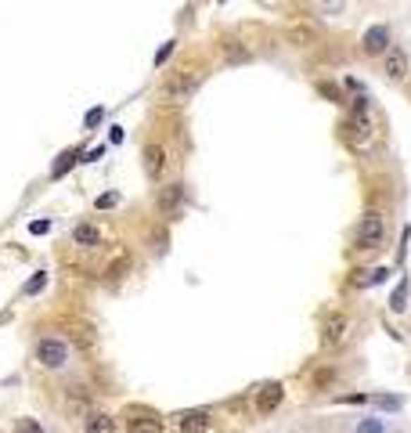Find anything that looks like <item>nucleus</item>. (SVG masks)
Here are the masks:
<instances>
[{
	"label": "nucleus",
	"mask_w": 411,
	"mask_h": 433,
	"mask_svg": "<svg viewBox=\"0 0 411 433\" xmlns=\"http://www.w3.org/2000/svg\"><path fill=\"white\" fill-rule=\"evenodd\" d=\"M37 361L47 368V372H66L69 361H73V350H69V343H61V339L44 336L37 343Z\"/></svg>",
	"instance_id": "3"
},
{
	"label": "nucleus",
	"mask_w": 411,
	"mask_h": 433,
	"mask_svg": "<svg viewBox=\"0 0 411 433\" xmlns=\"http://www.w3.org/2000/svg\"><path fill=\"white\" fill-rule=\"evenodd\" d=\"M199 83H202V73H195L192 66H180V69H173V73L159 83V98L170 102V105H184V102H192V94L199 90Z\"/></svg>",
	"instance_id": "1"
},
{
	"label": "nucleus",
	"mask_w": 411,
	"mask_h": 433,
	"mask_svg": "<svg viewBox=\"0 0 411 433\" xmlns=\"http://www.w3.org/2000/svg\"><path fill=\"white\" fill-rule=\"evenodd\" d=\"M80 159H83V156H80V148H66V152L58 156V163L51 166V177H54V181H58V177H66V173H69V166H73V163H80Z\"/></svg>",
	"instance_id": "15"
},
{
	"label": "nucleus",
	"mask_w": 411,
	"mask_h": 433,
	"mask_svg": "<svg viewBox=\"0 0 411 433\" xmlns=\"http://www.w3.org/2000/svg\"><path fill=\"white\" fill-rule=\"evenodd\" d=\"M354 433H386V422L379 419V415H368V419H357Z\"/></svg>",
	"instance_id": "18"
},
{
	"label": "nucleus",
	"mask_w": 411,
	"mask_h": 433,
	"mask_svg": "<svg viewBox=\"0 0 411 433\" xmlns=\"http://www.w3.org/2000/svg\"><path fill=\"white\" fill-rule=\"evenodd\" d=\"M170 54H173V40H166L159 51H155V69H159V66H163V61H166Z\"/></svg>",
	"instance_id": "24"
},
{
	"label": "nucleus",
	"mask_w": 411,
	"mask_h": 433,
	"mask_svg": "<svg viewBox=\"0 0 411 433\" xmlns=\"http://www.w3.org/2000/svg\"><path fill=\"white\" fill-rule=\"evenodd\" d=\"M318 90H321V94H325V98H332V102H339V105H343V98H339V90H336L332 83H318Z\"/></svg>",
	"instance_id": "25"
},
{
	"label": "nucleus",
	"mask_w": 411,
	"mask_h": 433,
	"mask_svg": "<svg viewBox=\"0 0 411 433\" xmlns=\"http://www.w3.org/2000/svg\"><path fill=\"white\" fill-rule=\"evenodd\" d=\"M407 293H411V282H407V278H400L397 289H393V296H390V311H393V315H400L404 307H407Z\"/></svg>",
	"instance_id": "17"
},
{
	"label": "nucleus",
	"mask_w": 411,
	"mask_h": 433,
	"mask_svg": "<svg viewBox=\"0 0 411 433\" xmlns=\"http://www.w3.org/2000/svg\"><path fill=\"white\" fill-rule=\"evenodd\" d=\"M73 242L80 245V250H94V245H102V231L94 224H76L73 228Z\"/></svg>",
	"instance_id": "13"
},
{
	"label": "nucleus",
	"mask_w": 411,
	"mask_h": 433,
	"mask_svg": "<svg viewBox=\"0 0 411 433\" xmlns=\"http://www.w3.org/2000/svg\"><path fill=\"white\" fill-rule=\"evenodd\" d=\"M361 51H364L368 58L386 54V51H390V29H386V25H368L364 37H361Z\"/></svg>",
	"instance_id": "6"
},
{
	"label": "nucleus",
	"mask_w": 411,
	"mask_h": 433,
	"mask_svg": "<svg viewBox=\"0 0 411 433\" xmlns=\"http://www.w3.org/2000/svg\"><path fill=\"white\" fill-rule=\"evenodd\" d=\"M44 286H47V271H37V274H33V278H29V282H25V289H22V293H25V296H37V293H40Z\"/></svg>",
	"instance_id": "20"
},
{
	"label": "nucleus",
	"mask_w": 411,
	"mask_h": 433,
	"mask_svg": "<svg viewBox=\"0 0 411 433\" xmlns=\"http://www.w3.org/2000/svg\"><path fill=\"white\" fill-rule=\"evenodd\" d=\"M289 37H293V44H296V47H310L314 40H318V33H314L310 25H296V29H293Z\"/></svg>",
	"instance_id": "19"
},
{
	"label": "nucleus",
	"mask_w": 411,
	"mask_h": 433,
	"mask_svg": "<svg viewBox=\"0 0 411 433\" xmlns=\"http://www.w3.org/2000/svg\"><path fill=\"white\" fill-rule=\"evenodd\" d=\"M372 405H379V408H400V397H386V394H379V397H372Z\"/></svg>",
	"instance_id": "22"
},
{
	"label": "nucleus",
	"mask_w": 411,
	"mask_h": 433,
	"mask_svg": "<svg viewBox=\"0 0 411 433\" xmlns=\"http://www.w3.org/2000/svg\"><path fill=\"white\" fill-rule=\"evenodd\" d=\"M141 159H145V177L148 181H163V170H166V148L163 145H145L141 152Z\"/></svg>",
	"instance_id": "9"
},
{
	"label": "nucleus",
	"mask_w": 411,
	"mask_h": 433,
	"mask_svg": "<svg viewBox=\"0 0 411 433\" xmlns=\"http://www.w3.org/2000/svg\"><path fill=\"white\" fill-rule=\"evenodd\" d=\"M281 401H286V386H281V383H264L257 390V397H252V405H257L260 415H271V412H278Z\"/></svg>",
	"instance_id": "7"
},
{
	"label": "nucleus",
	"mask_w": 411,
	"mask_h": 433,
	"mask_svg": "<svg viewBox=\"0 0 411 433\" xmlns=\"http://www.w3.org/2000/svg\"><path fill=\"white\" fill-rule=\"evenodd\" d=\"M339 138H343V145L350 148V152H368V148H372V138H375L368 112H354L350 119H343Z\"/></svg>",
	"instance_id": "2"
},
{
	"label": "nucleus",
	"mask_w": 411,
	"mask_h": 433,
	"mask_svg": "<svg viewBox=\"0 0 411 433\" xmlns=\"http://www.w3.org/2000/svg\"><path fill=\"white\" fill-rule=\"evenodd\" d=\"M184 199V184H170V188L159 192V209H177Z\"/></svg>",
	"instance_id": "16"
},
{
	"label": "nucleus",
	"mask_w": 411,
	"mask_h": 433,
	"mask_svg": "<svg viewBox=\"0 0 411 433\" xmlns=\"http://www.w3.org/2000/svg\"><path fill=\"white\" fill-rule=\"evenodd\" d=\"M15 433H47V429H44L37 419H29V415H25V419H18V422H15Z\"/></svg>",
	"instance_id": "21"
},
{
	"label": "nucleus",
	"mask_w": 411,
	"mask_h": 433,
	"mask_svg": "<svg viewBox=\"0 0 411 433\" xmlns=\"http://www.w3.org/2000/svg\"><path fill=\"white\" fill-rule=\"evenodd\" d=\"M383 238H386L383 213L368 209L361 221H357V245H361V250H379V245H383Z\"/></svg>",
	"instance_id": "4"
},
{
	"label": "nucleus",
	"mask_w": 411,
	"mask_h": 433,
	"mask_svg": "<svg viewBox=\"0 0 411 433\" xmlns=\"http://www.w3.org/2000/svg\"><path fill=\"white\" fill-rule=\"evenodd\" d=\"M383 73H386V80H404L407 73H411V58H407V51H400V47H390L386 54H383Z\"/></svg>",
	"instance_id": "8"
},
{
	"label": "nucleus",
	"mask_w": 411,
	"mask_h": 433,
	"mask_svg": "<svg viewBox=\"0 0 411 433\" xmlns=\"http://www.w3.org/2000/svg\"><path fill=\"white\" fill-rule=\"evenodd\" d=\"M29 231H33V235H44V231H51V221H33V224H29Z\"/></svg>",
	"instance_id": "26"
},
{
	"label": "nucleus",
	"mask_w": 411,
	"mask_h": 433,
	"mask_svg": "<svg viewBox=\"0 0 411 433\" xmlns=\"http://www.w3.org/2000/svg\"><path fill=\"white\" fill-rule=\"evenodd\" d=\"M177 419V426H180V433H206L209 426H213V419H209V412H202V408H192V412H180V415H173Z\"/></svg>",
	"instance_id": "10"
},
{
	"label": "nucleus",
	"mask_w": 411,
	"mask_h": 433,
	"mask_svg": "<svg viewBox=\"0 0 411 433\" xmlns=\"http://www.w3.org/2000/svg\"><path fill=\"white\" fill-rule=\"evenodd\" d=\"M346 332H350V318H346V315H332L325 322V332H321L325 347H339L343 339H346Z\"/></svg>",
	"instance_id": "11"
},
{
	"label": "nucleus",
	"mask_w": 411,
	"mask_h": 433,
	"mask_svg": "<svg viewBox=\"0 0 411 433\" xmlns=\"http://www.w3.org/2000/svg\"><path fill=\"white\" fill-rule=\"evenodd\" d=\"M83 433H116V419L105 415V412H87Z\"/></svg>",
	"instance_id": "12"
},
{
	"label": "nucleus",
	"mask_w": 411,
	"mask_h": 433,
	"mask_svg": "<svg viewBox=\"0 0 411 433\" xmlns=\"http://www.w3.org/2000/svg\"><path fill=\"white\" fill-rule=\"evenodd\" d=\"M94 206H98V209H112V206H119V195H116V192L98 195V199H94Z\"/></svg>",
	"instance_id": "23"
},
{
	"label": "nucleus",
	"mask_w": 411,
	"mask_h": 433,
	"mask_svg": "<svg viewBox=\"0 0 411 433\" xmlns=\"http://www.w3.org/2000/svg\"><path fill=\"white\" fill-rule=\"evenodd\" d=\"M98 119H102V109H90V112H87V127H94Z\"/></svg>",
	"instance_id": "27"
},
{
	"label": "nucleus",
	"mask_w": 411,
	"mask_h": 433,
	"mask_svg": "<svg viewBox=\"0 0 411 433\" xmlns=\"http://www.w3.org/2000/svg\"><path fill=\"white\" fill-rule=\"evenodd\" d=\"M220 51H224V61H228V66H242V61L252 58L249 47H242L238 40H224V44H220Z\"/></svg>",
	"instance_id": "14"
},
{
	"label": "nucleus",
	"mask_w": 411,
	"mask_h": 433,
	"mask_svg": "<svg viewBox=\"0 0 411 433\" xmlns=\"http://www.w3.org/2000/svg\"><path fill=\"white\" fill-rule=\"evenodd\" d=\"M123 426H126V433H166L163 415H155L148 408H126L123 412Z\"/></svg>",
	"instance_id": "5"
}]
</instances>
